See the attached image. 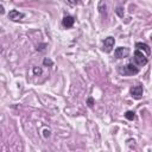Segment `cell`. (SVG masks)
<instances>
[{
  "label": "cell",
  "mask_w": 152,
  "mask_h": 152,
  "mask_svg": "<svg viewBox=\"0 0 152 152\" xmlns=\"http://www.w3.org/2000/svg\"><path fill=\"white\" fill-rule=\"evenodd\" d=\"M24 17H25V14L21 13V12H19V11H17V10H11V11L8 12V18H10L12 21H19V20H21Z\"/></svg>",
  "instance_id": "6"
},
{
  "label": "cell",
  "mask_w": 152,
  "mask_h": 152,
  "mask_svg": "<svg viewBox=\"0 0 152 152\" xmlns=\"http://www.w3.org/2000/svg\"><path fill=\"white\" fill-rule=\"evenodd\" d=\"M129 93H131V96H132L133 99H135V100H140V99L142 97L144 88H142V86L137 84V86H133V87L131 88Z\"/></svg>",
  "instance_id": "3"
},
{
  "label": "cell",
  "mask_w": 152,
  "mask_h": 152,
  "mask_svg": "<svg viewBox=\"0 0 152 152\" xmlns=\"http://www.w3.org/2000/svg\"><path fill=\"white\" fill-rule=\"evenodd\" d=\"M45 46H46L45 44H40L39 46H37V50L38 51H43V50H45Z\"/></svg>",
  "instance_id": "15"
},
{
  "label": "cell",
  "mask_w": 152,
  "mask_h": 152,
  "mask_svg": "<svg viewBox=\"0 0 152 152\" xmlns=\"http://www.w3.org/2000/svg\"><path fill=\"white\" fill-rule=\"evenodd\" d=\"M52 64H53V62H52L50 58L45 57V58L43 59V65H44V66H51Z\"/></svg>",
  "instance_id": "11"
},
{
  "label": "cell",
  "mask_w": 152,
  "mask_h": 152,
  "mask_svg": "<svg viewBox=\"0 0 152 152\" xmlns=\"http://www.w3.org/2000/svg\"><path fill=\"white\" fill-rule=\"evenodd\" d=\"M94 102H95V101H94L93 97H88V100H87V104H88L89 107H93V106H94Z\"/></svg>",
  "instance_id": "14"
},
{
  "label": "cell",
  "mask_w": 152,
  "mask_h": 152,
  "mask_svg": "<svg viewBox=\"0 0 152 152\" xmlns=\"http://www.w3.org/2000/svg\"><path fill=\"white\" fill-rule=\"evenodd\" d=\"M50 133H51L50 129H45V131H44V137H45V138H49V137H50Z\"/></svg>",
  "instance_id": "17"
},
{
  "label": "cell",
  "mask_w": 152,
  "mask_h": 152,
  "mask_svg": "<svg viewBox=\"0 0 152 152\" xmlns=\"http://www.w3.org/2000/svg\"><path fill=\"white\" fill-rule=\"evenodd\" d=\"M4 12H5V11H4V6H0V13L4 14Z\"/></svg>",
  "instance_id": "18"
},
{
  "label": "cell",
  "mask_w": 152,
  "mask_h": 152,
  "mask_svg": "<svg viewBox=\"0 0 152 152\" xmlns=\"http://www.w3.org/2000/svg\"><path fill=\"white\" fill-rule=\"evenodd\" d=\"M147 62H148L147 56L144 55L142 51L135 49V51H134V53H133V57H132V59H131V63H133V64H135L138 68H140V66L146 65Z\"/></svg>",
  "instance_id": "1"
},
{
  "label": "cell",
  "mask_w": 152,
  "mask_h": 152,
  "mask_svg": "<svg viewBox=\"0 0 152 152\" xmlns=\"http://www.w3.org/2000/svg\"><path fill=\"white\" fill-rule=\"evenodd\" d=\"M115 13H116L120 18H122V17H124V8H122L121 6H118L116 10H115Z\"/></svg>",
  "instance_id": "12"
},
{
  "label": "cell",
  "mask_w": 152,
  "mask_h": 152,
  "mask_svg": "<svg viewBox=\"0 0 152 152\" xmlns=\"http://www.w3.org/2000/svg\"><path fill=\"white\" fill-rule=\"evenodd\" d=\"M99 12L101 13V15L103 18L107 17V6H106V2L104 1H101L100 5H99Z\"/></svg>",
  "instance_id": "9"
},
{
  "label": "cell",
  "mask_w": 152,
  "mask_h": 152,
  "mask_svg": "<svg viewBox=\"0 0 152 152\" xmlns=\"http://www.w3.org/2000/svg\"><path fill=\"white\" fill-rule=\"evenodd\" d=\"M118 72L122 76H132V75H135L139 72V68L133 63H128L126 65H119Z\"/></svg>",
  "instance_id": "2"
},
{
  "label": "cell",
  "mask_w": 152,
  "mask_h": 152,
  "mask_svg": "<svg viewBox=\"0 0 152 152\" xmlns=\"http://www.w3.org/2000/svg\"><path fill=\"white\" fill-rule=\"evenodd\" d=\"M125 118H126L127 120H129V121H133V120L135 119V113L132 112V110H127V112L125 113Z\"/></svg>",
  "instance_id": "10"
},
{
  "label": "cell",
  "mask_w": 152,
  "mask_h": 152,
  "mask_svg": "<svg viewBox=\"0 0 152 152\" xmlns=\"http://www.w3.org/2000/svg\"><path fill=\"white\" fill-rule=\"evenodd\" d=\"M128 55H129V49L126 46H119L114 50V56L119 59L126 58V57H128Z\"/></svg>",
  "instance_id": "4"
},
{
  "label": "cell",
  "mask_w": 152,
  "mask_h": 152,
  "mask_svg": "<svg viewBox=\"0 0 152 152\" xmlns=\"http://www.w3.org/2000/svg\"><path fill=\"white\" fill-rule=\"evenodd\" d=\"M114 44H115V39H114L113 37H107V38H104V40H103V48H102V50L108 53V52H110V51L113 50Z\"/></svg>",
  "instance_id": "5"
},
{
  "label": "cell",
  "mask_w": 152,
  "mask_h": 152,
  "mask_svg": "<svg viewBox=\"0 0 152 152\" xmlns=\"http://www.w3.org/2000/svg\"><path fill=\"white\" fill-rule=\"evenodd\" d=\"M42 72H43L42 68H37V66L33 68V74H34V75H42Z\"/></svg>",
  "instance_id": "13"
},
{
  "label": "cell",
  "mask_w": 152,
  "mask_h": 152,
  "mask_svg": "<svg viewBox=\"0 0 152 152\" xmlns=\"http://www.w3.org/2000/svg\"><path fill=\"white\" fill-rule=\"evenodd\" d=\"M74 23H75V19H74V17H71V15H66V17H64L63 20H62V25H63L65 28L71 27V26L74 25Z\"/></svg>",
  "instance_id": "7"
},
{
  "label": "cell",
  "mask_w": 152,
  "mask_h": 152,
  "mask_svg": "<svg viewBox=\"0 0 152 152\" xmlns=\"http://www.w3.org/2000/svg\"><path fill=\"white\" fill-rule=\"evenodd\" d=\"M135 49H138V50H140V51H145L147 56L151 53V49H150V46H148L146 43H141V42L135 43Z\"/></svg>",
  "instance_id": "8"
},
{
  "label": "cell",
  "mask_w": 152,
  "mask_h": 152,
  "mask_svg": "<svg viewBox=\"0 0 152 152\" xmlns=\"http://www.w3.org/2000/svg\"><path fill=\"white\" fill-rule=\"evenodd\" d=\"M68 1V4H70V5H76V4H78V0H66Z\"/></svg>",
  "instance_id": "16"
}]
</instances>
